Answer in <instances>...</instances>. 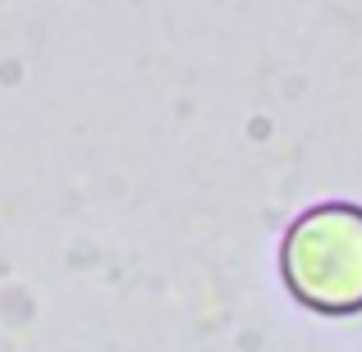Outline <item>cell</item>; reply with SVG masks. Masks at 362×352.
<instances>
[{
	"label": "cell",
	"mask_w": 362,
	"mask_h": 352,
	"mask_svg": "<svg viewBox=\"0 0 362 352\" xmlns=\"http://www.w3.org/2000/svg\"><path fill=\"white\" fill-rule=\"evenodd\" d=\"M284 289L321 316L362 311V206L317 202L280 238Z\"/></svg>",
	"instance_id": "1"
}]
</instances>
